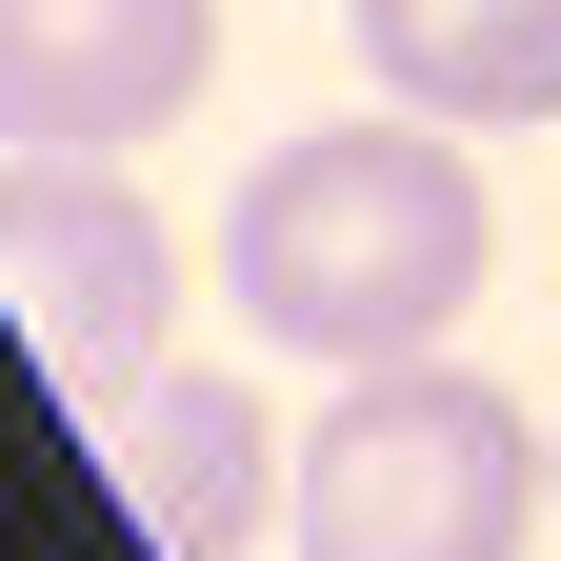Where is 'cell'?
<instances>
[{
  "label": "cell",
  "mask_w": 561,
  "mask_h": 561,
  "mask_svg": "<svg viewBox=\"0 0 561 561\" xmlns=\"http://www.w3.org/2000/svg\"><path fill=\"white\" fill-rule=\"evenodd\" d=\"M401 121H561V0H341Z\"/></svg>",
  "instance_id": "8992f818"
},
{
  "label": "cell",
  "mask_w": 561,
  "mask_h": 561,
  "mask_svg": "<svg viewBox=\"0 0 561 561\" xmlns=\"http://www.w3.org/2000/svg\"><path fill=\"white\" fill-rule=\"evenodd\" d=\"M221 60V0H0V140L21 161H121Z\"/></svg>",
  "instance_id": "277c9868"
},
{
  "label": "cell",
  "mask_w": 561,
  "mask_h": 561,
  "mask_svg": "<svg viewBox=\"0 0 561 561\" xmlns=\"http://www.w3.org/2000/svg\"><path fill=\"white\" fill-rule=\"evenodd\" d=\"M541 461H561V442H541Z\"/></svg>",
  "instance_id": "52a82bcc"
},
{
  "label": "cell",
  "mask_w": 561,
  "mask_h": 561,
  "mask_svg": "<svg viewBox=\"0 0 561 561\" xmlns=\"http://www.w3.org/2000/svg\"><path fill=\"white\" fill-rule=\"evenodd\" d=\"M541 421L502 381H461V362H362L321 401V442H301V502H280V541L301 561H522L541 541Z\"/></svg>",
  "instance_id": "7a4b0ae2"
},
{
  "label": "cell",
  "mask_w": 561,
  "mask_h": 561,
  "mask_svg": "<svg viewBox=\"0 0 561 561\" xmlns=\"http://www.w3.org/2000/svg\"><path fill=\"white\" fill-rule=\"evenodd\" d=\"M101 481H121V522L161 561H241L280 502H301V461H280V421H261L241 362H161L140 401H101Z\"/></svg>",
  "instance_id": "5b68a950"
},
{
  "label": "cell",
  "mask_w": 561,
  "mask_h": 561,
  "mask_svg": "<svg viewBox=\"0 0 561 561\" xmlns=\"http://www.w3.org/2000/svg\"><path fill=\"white\" fill-rule=\"evenodd\" d=\"M0 321L60 401H140L181 321V241L121 201V161H21L0 140Z\"/></svg>",
  "instance_id": "3957f363"
},
{
  "label": "cell",
  "mask_w": 561,
  "mask_h": 561,
  "mask_svg": "<svg viewBox=\"0 0 561 561\" xmlns=\"http://www.w3.org/2000/svg\"><path fill=\"white\" fill-rule=\"evenodd\" d=\"M481 181H461V121H301L261 140L241 201H221V280H241V341L280 362H442V321L481 301Z\"/></svg>",
  "instance_id": "6da1fadb"
}]
</instances>
